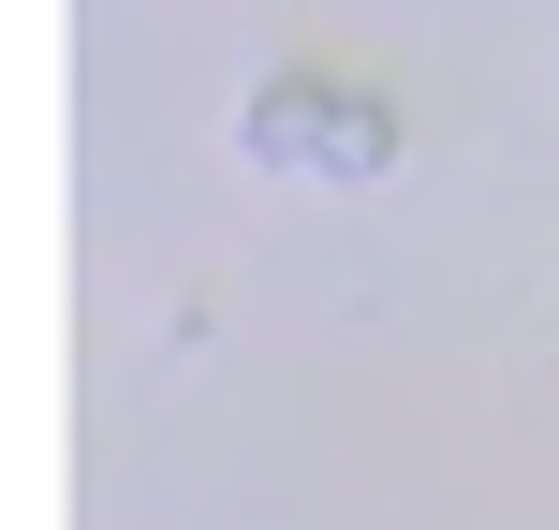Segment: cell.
<instances>
[{
	"instance_id": "6da1fadb",
	"label": "cell",
	"mask_w": 559,
	"mask_h": 530,
	"mask_svg": "<svg viewBox=\"0 0 559 530\" xmlns=\"http://www.w3.org/2000/svg\"><path fill=\"white\" fill-rule=\"evenodd\" d=\"M236 148H251L265 177H383L397 163V89L383 74H324V59H280L251 89V118H236Z\"/></svg>"
}]
</instances>
